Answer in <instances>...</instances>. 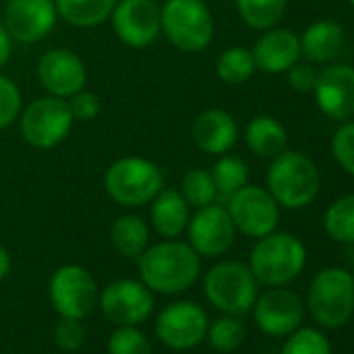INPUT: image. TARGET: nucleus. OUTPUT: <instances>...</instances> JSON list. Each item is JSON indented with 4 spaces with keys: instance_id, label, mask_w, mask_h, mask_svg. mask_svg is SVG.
I'll list each match as a JSON object with an SVG mask.
<instances>
[{
    "instance_id": "13",
    "label": "nucleus",
    "mask_w": 354,
    "mask_h": 354,
    "mask_svg": "<svg viewBox=\"0 0 354 354\" xmlns=\"http://www.w3.org/2000/svg\"><path fill=\"white\" fill-rule=\"evenodd\" d=\"M59 13L55 0H9L3 26L19 44H36L46 40L57 28Z\"/></svg>"
},
{
    "instance_id": "8",
    "label": "nucleus",
    "mask_w": 354,
    "mask_h": 354,
    "mask_svg": "<svg viewBox=\"0 0 354 354\" xmlns=\"http://www.w3.org/2000/svg\"><path fill=\"white\" fill-rule=\"evenodd\" d=\"M75 119L69 102L57 96H42L24 106L19 115V129L24 140L38 150H48L65 142Z\"/></svg>"
},
{
    "instance_id": "34",
    "label": "nucleus",
    "mask_w": 354,
    "mask_h": 354,
    "mask_svg": "<svg viewBox=\"0 0 354 354\" xmlns=\"http://www.w3.org/2000/svg\"><path fill=\"white\" fill-rule=\"evenodd\" d=\"M24 111V96L19 86L0 73V131L11 127Z\"/></svg>"
},
{
    "instance_id": "3",
    "label": "nucleus",
    "mask_w": 354,
    "mask_h": 354,
    "mask_svg": "<svg viewBox=\"0 0 354 354\" xmlns=\"http://www.w3.org/2000/svg\"><path fill=\"white\" fill-rule=\"evenodd\" d=\"M306 265V246L288 232H271L250 250V271L259 283L279 288L292 283Z\"/></svg>"
},
{
    "instance_id": "30",
    "label": "nucleus",
    "mask_w": 354,
    "mask_h": 354,
    "mask_svg": "<svg viewBox=\"0 0 354 354\" xmlns=\"http://www.w3.org/2000/svg\"><path fill=\"white\" fill-rule=\"evenodd\" d=\"M180 192L192 209L209 207V205L217 203V198H219L211 171H207L203 167H194L182 177Z\"/></svg>"
},
{
    "instance_id": "35",
    "label": "nucleus",
    "mask_w": 354,
    "mask_h": 354,
    "mask_svg": "<svg viewBox=\"0 0 354 354\" xmlns=\"http://www.w3.org/2000/svg\"><path fill=\"white\" fill-rule=\"evenodd\" d=\"M331 154L335 162L354 177V119L344 121L331 138Z\"/></svg>"
},
{
    "instance_id": "5",
    "label": "nucleus",
    "mask_w": 354,
    "mask_h": 354,
    "mask_svg": "<svg viewBox=\"0 0 354 354\" xmlns=\"http://www.w3.org/2000/svg\"><path fill=\"white\" fill-rule=\"evenodd\" d=\"M160 34L186 55L203 53L215 38V17L205 0H167L160 7Z\"/></svg>"
},
{
    "instance_id": "26",
    "label": "nucleus",
    "mask_w": 354,
    "mask_h": 354,
    "mask_svg": "<svg viewBox=\"0 0 354 354\" xmlns=\"http://www.w3.org/2000/svg\"><path fill=\"white\" fill-rule=\"evenodd\" d=\"M236 9L244 26L257 32L277 28L286 15V0H236Z\"/></svg>"
},
{
    "instance_id": "20",
    "label": "nucleus",
    "mask_w": 354,
    "mask_h": 354,
    "mask_svg": "<svg viewBox=\"0 0 354 354\" xmlns=\"http://www.w3.org/2000/svg\"><path fill=\"white\" fill-rule=\"evenodd\" d=\"M240 138L238 121L232 113L223 109H207L196 115L192 123V140L198 150L221 156L227 154Z\"/></svg>"
},
{
    "instance_id": "16",
    "label": "nucleus",
    "mask_w": 354,
    "mask_h": 354,
    "mask_svg": "<svg viewBox=\"0 0 354 354\" xmlns=\"http://www.w3.org/2000/svg\"><path fill=\"white\" fill-rule=\"evenodd\" d=\"M38 82L46 94L57 98H71L88 84V67L84 59L69 48H53L38 61Z\"/></svg>"
},
{
    "instance_id": "40",
    "label": "nucleus",
    "mask_w": 354,
    "mask_h": 354,
    "mask_svg": "<svg viewBox=\"0 0 354 354\" xmlns=\"http://www.w3.org/2000/svg\"><path fill=\"white\" fill-rule=\"evenodd\" d=\"M9 271H11V254L3 244H0V281L9 275Z\"/></svg>"
},
{
    "instance_id": "37",
    "label": "nucleus",
    "mask_w": 354,
    "mask_h": 354,
    "mask_svg": "<svg viewBox=\"0 0 354 354\" xmlns=\"http://www.w3.org/2000/svg\"><path fill=\"white\" fill-rule=\"evenodd\" d=\"M71 115L75 121H94L102 113V100L96 92L90 90H80L71 98H67Z\"/></svg>"
},
{
    "instance_id": "25",
    "label": "nucleus",
    "mask_w": 354,
    "mask_h": 354,
    "mask_svg": "<svg viewBox=\"0 0 354 354\" xmlns=\"http://www.w3.org/2000/svg\"><path fill=\"white\" fill-rule=\"evenodd\" d=\"M111 244L117 254L138 259L150 246V225L138 215H121L111 225Z\"/></svg>"
},
{
    "instance_id": "23",
    "label": "nucleus",
    "mask_w": 354,
    "mask_h": 354,
    "mask_svg": "<svg viewBox=\"0 0 354 354\" xmlns=\"http://www.w3.org/2000/svg\"><path fill=\"white\" fill-rule=\"evenodd\" d=\"M246 146L261 158H273L288 148V131L271 115H257L246 123L244 129Z\"/></svg>"
},
{
    "instance_id": "9",
    "label": "nucleus",
    "mask_w": 354,
    "mask_h": 354,
    "mask_svg": "<svg viewBox=\"0 0 354 354\" xmlns=\"http://www.w3.org/2000/svg\"><path fill=\"white\" fill-rule=\"evenodd\" d=\"M225 209L240 234L259 240L277 230L281 207L267 188L246 184L225 201Z\"/></svg>"
},
{
    "instance_id": "18",
    "label": "nucleus",
    "mask_w": 354,
    "mask_h": 354,
    "mask_svg": "<svg viewBox=\"0 0 354 354\" xmlns=\"http://www.w3.org/2000/svg\"><path fill=\"white\" fill-rule=\"evenodd\" d=\"M310 94L327 119L339 123L354 119V67L329 65L319 71Z\"/></svg>"
},
{
    "instance_id": "14",
    "label": "nucleus",
    "mask_w": 354,
    "mask_h": 354,
    "mask_svg": "<svg viewBox=\"0 0 354 354\" xmlns=\"http://www.w3.org/2000/svg\"><path fill=\"white\" fill-rule=\"evenodd\" d=\"M100 308L115 325H140L154 310L152 290L144 281L115 279L98 296Z\"/></svg>"
},
{
    "instance_id": "6",
    "label": "nucleus",
    "mask_w": 354,
    "mask_h": 354,
    "mask_svg": "<svg viewBox=\"0 0 354 354\" xmlns=\"http://www.w3.org/2000/svg\"><path fill=\"white\" fill-rule=\"evenodd\" d=\"M205 294L215 308L240 317L252 310L259 296V281L248 265L240 261H223L207 271Z\"/></svg>"
},
{
    "instance_id": "24",
    "label": "nucleus",
    "mask_w": 354,
    "mask_h": 354,
    "mask_svg": "<svg viewBox=\"0 0 354 354\" xmlns=\"http://www.w3.org/2000/svg\"><path fill=\"white\" fill-rule=\"evenodd\" d=\"M119 0H55L59 19L73 28L90 30L111 19V13Z\"/></svg>"
},
{
    "instance_id": "28",
    "label": "nucleus",
    "mask_w": 354,
    "mask_h": 354,
    "mask_svg": "<svg viewBox=\"0 0 354 354\" xmlns=\"http://www.w3.org/2000/svg\"><path fill=\"white\" fill-rule=\"evenodd\" d=\"M215 71H217V77L227 86L246 84L257 71L252 50L246 48V46H230V48H225L217 57Z\"/></svg>"
},
{
    "instance_id": "11",
    "label": "nucleus",
    "mask_w": 354,
    "mask_h": 354,
    "mask_svg": "<svg viewBox=\"0 0 354 354\" xmlns=\"http://www.w3.org/2000/svg\"><path fill=\"white\" fill-rule=\"evenodd\" d=\"M209 329L207 313L201 304L192 300H180L167 304L154 323L158 339L171 350H190L196 348Z\"/></svg>"
},
{
    "instance_id": "21",
    "label": "nucleus",
    "mask_w": 354,
    "mask_h": 354,
    "mask_svg": "<svg viewBox=\"0 0 354 354\" xmlns=\"http://www.w3.org/2000/svg\"><path fill=\"white\" fill-rule=\"evenodd\" d=\"M190 205L175 188H162L150 203V227L165 240L180 238L190 223Z\"/></svg>"
},
{
    "instance_id": "4",
    "label": "nucleus",
    "mask_w": 354,
    "mask_h": 354,
    "mask_svg": "<svg viewBox=\"0 0 354 354\" xmlns=\"http://www.w3.org/2000/svg\"><path fill=\"white\" fill-rule=\"evenodd\" d=\"M165 188V175L156 162L144 156H121L104 173L106 196L125 209H140Z\"/></svg>"
},
{
    "instance_id": "17",
    "label": "nucleus",
    "mask_w": 354,
    "mask_h": 354,
    "mask_svg": "<svg viewBox=\"0 0 354 354\" xmlns=\"http://www.w3.org/2000/svg\"><path fill=\"white\" fill-rule=\"evenodd\" d=\"M252 315L257 327L263 333L281 337V335H290L294 329L300 327L304 317V306L298 294L279 286L257 296Z\"/></svg>"
},
{
    "instance_id": "42",
    "label": "nucleus",
    "mask_w": 354,
    "mask_h": 354,
    "mask_svg": "<svg viewBox=\"0 0 354 354\" xmlns=\"http://www.w3.org/2000/svg\"><path fill=\"white\" fill-rule=\"evenodd\" d=\"M348 3H350V7H354V0H348Z\"/></svg>"
},
{
    "instance_id": "2",
    "label": "nucleus",
    "mask_w": 354,
    "mask_h": 354,
    "mask_svg": "<svg viewBox=\"0 0 354 354\" xmlns=\"http://www.w3.org/2000/svg\"><path fill=\"white\" fill-rule=\"evenodd\" d=\"M267 190L281 209H306L321 190L319 167L304 152L286 148L271 158L267 169Z\"/></svg>"
},
{
    "instance_id": "33",
    "label": "nucleus",
    "mask_w": 354,
    "mask_h": 354,
    "mask_svg": "<svg viewBox=\"0 0 354 354\" xmlns=\"http://www.w3.org/2000/svg\"><path fill=\"white\" fill-rule=\"evenodd\" d=\"M109 354H152V348L136 325H119L109 337Z\"/></svg>"
},
{
    "instance_id": "32",
    "label": "nucleus",
    "mask_w": 354,
    "mask_h": 354,
    "mask_svg": "<svg viewBox=\"0 0 354 354\" xmlns=\"http://www.w3.org/2000/svg\"><path fill=\"white\" fill-rule=\"evenodd\" d=\"M281 354H331L329 339L310 327H298L286 339Z\"/></svg>"
},
{
    "instance_id": "29",
    "label": "nucleus",
    "mask_w": 354,
    "mask_h": 354,
    "mask_svg": "<svg viewBox=\"0 0 354 354\" xmlns=\"http://www.w3.org/2000/svg\"><path fill=\"white\" fill-rule=\"evenodd\" d=\"M323 230L339 244H354V194L339 196L327 207Z\"/></svg>"
},
{
    "instance_id": "15",
    "label": "nucleus",
    "mask_w": 354,
    "mask_h": 354,
    "mask_svg": "<svg viewBox=\"0 0 354 354\" xmlns=\"http://www.w3.org/2000/svg\"><path fill=\"white\" fill-rule=\"evenodd\" d=\"M188 244L201 257H221L236 242V225L225 209V205L213 203L209 207L196 209L188 223Z\"/></svg>"
},
{
    "instance_id": "38",
    "label": "nucleus",
    "mask_w": 354,
    "mask_h": 354,
    "mask_svg": "<svg viewBox=\"0 0 354 354\" xmlns=\"http://www.w3.org/2000/svg\"><path fill=\"white\" fill-rule=\"evenodd\" d=\"M286 80H288V86L298 92V94H310L313 88H315V82H317V71L310 63H296L294 67H290L286 71Z\"/></svg>"
},
{
    "instance_id": "22",
    "label": "nucleus",
    "mask_w": 354,
    "mask_h": 354,
    "mask_svg": "<svg viewBox=\"0 0 354 354\" xmlns=\"http://www.w3.org/2000/svg\"><path fill=\"white\" fill-rule=\"evenodd\" d=\"M344 40L346 32L337 21L317 19L310 26H306L300 34L302 59H306L310 65L327 63L339 55V50L344 48Z\"/></svg>"
},
{
    "instance_id": "7",
    "label": "nucleus",
    "mask_w": 354,
    "mask_h": 354,
    "mask_svg": "<svg viewBox=\"0 0 354 354\" xmlns=\"http://www.w3.org/2000/svg\"><path fill=\"white\" fill-rule=\"evenodd\" d=\"M308 308L313 319L327 329L348 323L354 313V279L350 271L339 267L319 271L308 288Z\"/></svg>"
},
{
    "instance_id": "39",
    "label": "nucleus",
    "mask_w": 354,
    "mask_h": 354,
    "mask_svg": "<svg viewBox=\"0 0 354 354\" xmlns=\"http://www.w3.org/2000/svg\"><path fill=\"white\" fill-rule=\"evenodd\" d=\"M13 53V38L9 36V32L5 30L3 21H0V69H3Z\"/></svg>"
},
{
    "instance_id": "36",
    "label": "nucleus",
    "mask_w": 354,
    "mask_h": 354,
    "mask_svg": "<svg viewBox=\"0 0 354 354\" xmlns=\"http://www.w3.org/2000/svg\"><path fill=\"white\" fill-rule=\"evenodd\" d=\"M86 339V329L82 325V319H69L61 317V321L55 327V342L61 350L73 352L80 350Z\"/></svg>"
},
{
    "instance_id": "10",
    "label": "nucleus",
    "mask_w": 354,
    "mask_h": 354,
    "mask_svg": "<svg viewBox=\"0 0 354 354\" xmlns=\"http://www.w3.org/2000/svg\"><path fill=\"white\" fill-rule=\"evenodd\" d=\"M48 294L55 310L69 319L88 317L98 302V286L90 271L80 265L59 267L50 277Z\"/></svg>"
},
{
    "instance_id": "12",
    "label": "nucleus",
    "mask_w": 354,
    "mask_h": 354,
    "mask_svg": "<svg viewBox=\"0 0 354 354\" xmlns=\"http://www.w3.org/2000/svg\"><path fill=\"white\" fill-rule=\"evenodd\" d=\"M109 21L129 48H148L160 36V7L154 0H119Z\"/></svg>"
},
{
    "instance_id": "1",
    "label": "nucleus",
    "mask_w": 354,
    "mask_h": 354,
    "mask_svg": "<svg viewBox=\"0 0 354 354\" xmlns=\"http://www.w3.org/2000/svg\"><path fill=\"white\" fill-rule=\"evenodd\" d=\"M142 281L156 294H180L198 279L201 254L182 240H162L150 244L138 257Z\"/></svg>"
},
{
    "instance_id": "27",
    "label": "nucleus",
    "mask_w": 354,
    "mask_h": 354,
    "mask_svg": "<svg viewBox=\"0 0 354 354\" xmlns=\"http://www.w3.org/2000/svg\"><path fill=\"white\" fill-rule=\"evenodd\" d=\"M213 182L217 188V196L227 201L232 194H236L240 188H244L250 180V169L244 162V158L236 156V154H221L213 169Z\"/></svg>"
},
{
    "instance_id": "31",
    "label": "nucleus",
    "mask_w": 354,
    "mask_h": 354,
    "mask_svg": "<svg viewBox=\"0 0 354 354\" xmlns=\"http://www.w3.org/2000/svg\"><path fill=\"white\" fill-rule=\"evenodd\" d=\"M207 337H209V342H211V346L215 350L232 352L244 342L246 329H244V323L236 315H227V317L217 319L213 325H209Z\"/></svg>"
},
{
    "instance_id": "19",
    "label": "nucleus",
    "mask_w": 354,
    "mask_h": 354,
    "mask_svg": "<svg viewBox=\"0 0 354 354\" xmlns=\"http://www.w3.org/2000/svg\"><path fill=\"white\" fill-rule=\"evenodd\" d=\"M252 59L257 71L267 75L286 73L302 59L300 50V36L288 28H271L261 32L259 40L252 46Z\"/></svg>"
},
{
    "instance_id": "41",
    "label": "nucleus",
    "mask_w": 354,
    "mask_h": 354,
    "mask_svg": "<svg viewBox=\"0 0 354 354\" xmlns=\"http://www.w3.org/2000/svg\"><path fill=\"white\" fill-rule=\"evenodd\" d=\"M350 275H352V279H354V250H352V271H350Z\"/></svg>"
}]
</instances>
